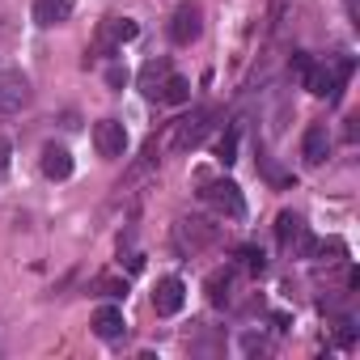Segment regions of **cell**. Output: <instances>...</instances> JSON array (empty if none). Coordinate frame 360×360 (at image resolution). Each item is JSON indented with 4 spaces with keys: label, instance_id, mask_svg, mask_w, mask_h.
<instances>
[{
    "label": "cell",
    "instance_id": "1",
    "mask_svg": "<svg viewBox=\"0 0 360 360\" xmlns=\"http://www.w3.org/2000/svg\"><path fill=\"white\" fill-rule=\"evenodd\" d=\"M200 195H204L208 208H217V212L229 217V221H242V217H246V200H242L238 183H229V178H217V183H208Z\"/></svg>",
    "mask_w": 360,
    "mask_h": 360
},
{
    "label": "cell",
    "instance_id": "2",
    "mask_svg": "<svg viewBox=\"0 0 360 360\" xmlns=\"http://www.w3.org/2000/svg\"><path fill=\"white\" fill-rule=\"evenodd\" d=\"M347 72H352V60H339L335 68L330 64H309V72H305V89L309 94H318V98H339V85L347 81Z\"/></svg>",
    "mask_w": 360,
    "mask_h": 360
},
{
    "label": "cell",
    "instance_id": "3",
    "mask_svg": "<svg viewBox=\"0 0 360 360\" xmlns=\"http://www.w3.org/2000/svg\"><path fill=\"white\" fill-rule=\"evenodd\" d=\"M200 34H204V13H200V5H195V0H183V5L174 9V22H169V39H174L178 47H191Z\"/></svg>",
    "mask_w": 360,
    "mask_h": 360
},
{
    "label": "cell",
    "instance_id": "4",
    "mask_svg": "<svg viewBox=\"0 0 360 360\" xmlns=\"http://www.w3.org/2000/svg\"><path fill=\"white\" fill-rule=\"evenodd\" d=\"M30 106V81L22 72H0V119H13Z\"/></svg>",
    "mask_w": 360,
    "mask_h": 360
},
{
    "label": "cell",
    "instance_id": "5",
    "mask_svg": "<svg viewBox=\"0 0 360 360\" xmlns=\"http://www.w3.org/2000/svg\"><path fill=\"white\" fill-rule=\"evenodd\" d=\"M140 34V26L131 22V18H110V22H102L98 26V39H94V51L98 56H115L123 43H131Z\"/></svg>",
    "mask_w": 360,
    "mask_h": 360
},
{
    "label": "cell",
    "instance_id": "6",
    "mask_svg": "<svg viewBox=\"0 0 360 360\" xmlns=\"http://www.w3.org/2000/svg\"><path fill=\"white\" fill-rule=\"evenodd\" d=\"M212 119H217V106H200L191 119H178V123H174V144H178V148H195V144L212 131Z\"/></svg>",
    "mask_w": 360,
    "mask_h": 360
},
{
    "label": "cell",
    "instance_id": "7",
    "mask_svg": "<svg viewBox=\"0 0 360 360\" xmlns=\"http://www.w3.org/2000/svg\"><path fill=\"white\" fill-rule=\"evenodd\" d=\"M94 148H98V157H123V148H127V127L119 123V119H102V123H94Z\"/></svg>",
    "mask_w": 360,
    "mask_h": 360
},
{
    "label": "cell",
    "instance_id": "8",
    "mask_svg": "<svg viewBox=\"0 0 360 360\" xmlns=\"http://www.w3.org/2000/svg\"><path fill=\"white\" fill-rule=\"evenodd\" d=\"M183 301H187V284L178 280V276L157 280V288H153V309H157L161 318H174L178 309H183Z\"/></svg>",
    "mask_w": 360,
    "mask_h": 360
},
{
    "label": "cell",
    "instance_id": "9",
    "mask_svg": "<svg viewBox=\"0 0 360 360\" xmlns=\"http://www.w3.org/2000/svg\"><path fill=\"white\" fill-rule=\"evenodd\" d=\"M301 157H305L309 165H322V161L330 157V131H326V123H309V127H305Z\"/></svg>",
    "mask_w": 360,
    "mask_h": 360
},
{
    "label": "cell",
    "instance_id": "10",
    "mask_svg": "<svg viewBox=\"0 0 360 360\" xmlns=\"http://www.w3.org/2000/svg\"><path fill=\"white\" fill-rule=\"evenodd\" d=\"M43 174L51 178V183H64V178L72 174V153L64 144H43V157H39Z\"/></svg>",
    "mask_w": 360,
    "mask_h": 360
},
{
    "label": "cell",
    "instance_id": "11",
    "mask_svg": "<svg viewBox=\"0 0 360 360\" xmlns=\"http://www.w3.org/2000/svg\"><path fill=\"white\" fill-rule=\"evenodd\" d=\"M165 77H169V64L165 60H148L144 68H140V89H144V98H161V85H165Z\"/></svg>",
    "mask_w": 360,
    "mask_h": 360
},
{
    "label": "cell",
    "instance_id": "12",
    "mask_svg": "<svg viewBox=\"0 0 360 360\" xmlns=\"http://www.w3.org/2000/svg\"><path fill=\"white\" fill-rule=\"evenodd\" d=\"M68 13H72L68 0H34V26H60L68 22Z\"/></svg>",
    "mask_w": 360,
    "mask_h": 360
},
{
    "label": "cell",
    "instance_id": "13",
    "mask_svg": "<svg viewBox=\"0 0 360 360\" xmlns=\"http://www.w3.org/2000/svg\"><path fill=\"white\" fill-rule=\"evenodd\" d=\"M94 335H98V339H119V335H123V309L102 305V309L94 314Z\"/></svg>",
    "mask_w": 360,
    "mask_h": 360
},
{
    "label": "cell",
    "instance_id": "14",
    "mask_svg": "<svg viewBox=\"0 0 360 360\" xmlns=\"http://www.w3.org/2000/svg\"><path fill=\"white\" fill-rule=\"evenodd\" d=\"M157 102H169V106L191 102V81H187V77H178V72H169L165 85H161V98H157Z\"/></svg>",
    "mask_w": 360,
    "mask_h": 360
},
{
    "label": "cell",
    "instance_id": "15",
    "mask_svg": "<svg viewBox=\"0 0 360 360\" xmlns=\"http://www.w3.org/2000/svg\"><path fill=\"white\" fill-rule=\"evenodd\" d=\"M233 271H217V276H208V297H212V305H229L233 301Z\"/></svg>",
    "mask_w": 360,
    "mask_h": 360
},
{
    "label": "cell",
    "instance_id": "16",
    "mask_svg": "<svg viewBox=\"0 0 360 360\" xmlns=\"http://www.w3.org/2000/svg\"><path fill=\"white\" fill-rule=\"evenodd\" d=\"M178 238H183V246H208L212 238H217V229H200V221H183L178 225Z\"/></svg>",
    "mask_w": 360,
    "mask_h": 360
},
{
    "label": "cell",
    "instance_id": "17",
    "mask_svg": "<svg viewBox=\"0 0 360 360\" xmlns=\"http://www.w3.org/2000/svg\"><path fill=\"white\" fill-rule=\"evenodd\" d=\"M238 259H242V267H246L250 276H263V271H267V263H263V250H259V246H242V250H238Z\"/></svg>",
    "mask_w": 360,
    "mask_h": 360
},
{
    "label": "cell",
    "instance_id": "18",
    "mask_svg": "<svg viewBox=\"0 0 360 360\" xmlns=\"http://www.w3.org/2000/svg\"><path fill=\"white\" fill-rule=\"evenodd\" d=\"M217 157H221L225 165H233V161H238V131H225V136H221V144H217Z\"/></svg>",
    "mask_w": 360,
    "mask_h": 360
},
{
    "label": "cell",
    "instance_id": "19",
    "mask_svg": "<svg viewBox=\"0 0 360 360\" xmlns=\"http://www.w3.org/2000/svg\"><path fill=\"white\" fill-rule=\"evenodd\" d=\"M305 72H309V56L305 51H292V77L305 81Z\"/></svg>",
    "mask_w": 360,
    "mask_h": 360
},
{
    "label": "cell",
    "instance_id": "20",
    "mask_svg": "<svg viewBox=\"0 0 360 360\" xmlns=\"http://www.w3.org/2000/svg\"><path fill=\"white\" fill-rule=\"evenodd\" d=\"M106 81H110V85H115V89H119V85H123V81H127V68H119V64H115V68H110V72H106Z\"/></svg>",
    "mask_w": 360,
    "mask_h": 360
},
{
    "label": "cell",
    "instance_id": "21",
    "mask_svg": "<svg viewBox=\"0 0 360 360\" xmlns=\"http://www.w3.org/2000/svg\"><path fill=\"white\" fill-rule=\"evenodd\" d=\"M9 165V140H0V169Z\"/></svg>",
    "mask_w": 360,
    "mask_h": 360
}]
</instances>
